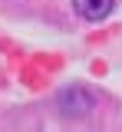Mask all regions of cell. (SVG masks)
<instances>
[{
	"label": "cell",
	"instance_id": "obj_1",
	"mask_svg": "<svg viewBox=\"0 0 122 132\" xmlns=\"http://www.w3.org/2000/svg\"><path fill=\"white\" fill-rule=\"evenodd\" d=\"M73 10L83 20H102L112 13V0H73Z\"/></svg>",
	"mask_w": 122,
	"mask_h": 132
}]
</instances>
